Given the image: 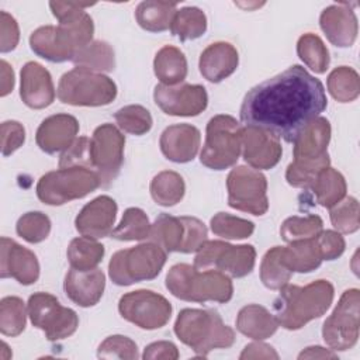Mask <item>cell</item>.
<instances>
[{"label":"cell","instance_id":"cell-1","mask_svg":"<svg viewBox=\"0 0 360 360\" xmlns=\"http://www.w3.org/2000/svg\"><path fill=\"white\" fill-rule=\"evenodd\" d=\"M323 84L300 65L250 89L240 105L246 127L292 142L298 132L326 108Z\"/></svg>","mask_w":360,"mask_h":360},{"label":"cell","instance_id":"cell-2","mask_svg":"<svg viewBox=\"0 0 360 360\" xmlns=\"http://www.w3.org/2000/svg\"><path fill=\"white\" fill-rule=\"evenodd\" d=\"M87 6L84 3L51 1L49 7L59 24L35 30L30 37L31 49L49 62L73 60L93 38V20L84 11Z\"/></svg>","mask_w":360,"mask_h":360},{"label":"cell","instance_id":"cell-3","mask_svg":"<svg viewBox=\"0 0 360 360\" xmlns=\"http://www.w3.org/2000/svg\"><path fill=\"white\" fill-rule=\"evenodd\" d=\"M274 301L277 323L295 330L309 321L322 316L333 301V285L328 280H316L304 287L288 285Z\"/></svg>","mask_w":360,"mask_h":360},{"label":"cell","instance_id":"cell-4","mask_svg":"<svg viewBox=\"0 0 360 360\" xmlns=\"http://www.w3.org/2000/svg\"><path fill=\"white\" fill-rule=\"evenodd\" d=\"M174 333L197 356L202 357L214 349L231 347L235 342L233 329L225 325L221 315L212 309L186 308L180 311Z\"/></svg>","mask_w":360,"mask_h":360},{"label":"cell","instance_id":"cell-5","mask_svg":"<svg viewBox=\"0 0 360 360\" xmlns=\"http://www.w3.org/2000/svg\"><path fill=\"white\" fill-rule=\"evenodd\" d=\"M166 287L176 298L193 302H228L233 294L232 281L225 273L218 270L198 271L186 263L174 264L169 270Z\"/></svg>","mask_w":360,"mask_h":360},{"label":"cell","instance_id":"cell-6","mask_svg":"<svg viewBox=\"0 0 360 360\" xmlns=\"http://www.w3.org/2000/svg\"><path fill=\"white\" fill-rule=\"evenodd\" d=\"M166 263V252L156 243L148 242L112 255L108 273L117 285H131L155 278Z\"/></svg>","mask_w":360,"mask_h":360},{"label":"cell","instance_id":"cell-7","mask_svg":"<svg viewBox=\"0 0 360 360\" xmlns=\"http://www.w3.org/2000/svg\"><path fill=\"white\" fill-rule=\"evenodd\" d=\"M115 96L117 86L108 76L79 66L66 72L58 84V98L70 105H107Z\"/></svg>","mask_w":360,"mask_h":360},{"label":"cell","instance_id":"cell-8","mask_svg":"<svg viewBox=\"0 0 360 360\" xmlns=\"http://www.w3.org/2000/svg\"><path fill=\"white\" fill-rule=\"evenodd\" d=\"M242 125L231 115L219 114L207 124V136L200 160L212 170H224L236 163L242 149Z\"/></svg>","mask_w":360,"mask_h":360},{"label":"cell","instance_id":"cell-9","mask_svg":"<svg viewBox=\"0 0 360 360\" xmlns=\"http://www.w3.org/2000/svg\"><path fill=\"white\" fill-rule=\"evenodd\" d=\"M101 186L97 173L89 167H65L44 174L37 184L38 198L48 205H62L82 198Z\"/></svg>","mask_w":360,"mask_h":360},{"label":"cell","instance_id":"cell-10","mask_svg":"<svg viewBox=\"0 0 360 360\" xmlns=\"http://www.w3.org/2000/svg\"><path fill=\"white\" fill-rule=\"evenodd\" d=\"M149 239L166 253H191L207 240V228L200 219L193 217L160 214L153 225H150Z\"/></svg>","mask_w":360,"mask_h":360},{"label":"cell","instance_id":"cell-11","mask_svg":"<svg viewBox=\"0 0 360 360\" xmlns=\"http://www.w3.org/2000/svg\"><path fill=\"white\" fill-rule=\"evenodd\" d=\"M256 250L252 245L233 246L222 240H205L194 259V267L200 270L215 269L231 277H245L255 267Z\"/></svg>","mask_w":360,"mask_h":360},{"label":"cell","instance_id":"cell-12","mask_svg":"<svg viewBox=\"0 0 360 360\" xmlns=\"http://www.w3.org/2000/svg\"><path fill=\"white\" fill-rule=\"evenodd\" d=\"M28 315L34 326L45 332L51 342L62 340L73 335L79 325L76 312L62 307L59 301L48 292H35L28 300Z\"/></svg>","mask_w":360,"mask_h":360},{"label":"cell","instance_id":"cell-13","mask_svg":"<svg viewBox=\"0 0 360 360\" xmlns=\"http://www.w3.org/2000/svg\"><path fill=\"white\" fill-rule=\"evenodd\" d=\"M359 305L360 292L357 288L346 290L332 315L322 326L325 343L332 350L352 349L359 339Z\"/></svg>","mask_w":360,"mask_h":360},{"label":"cell","instance_id":"cell-14","mask_svg":"<svg viewBox=\"0 0 360 360\" xmlns=\"http://www.w3.org/2000/svg\"><path fill=\"white\" fill-rule=\"evenodd\" d=\"M228 204L252 215H263L269 208L267 180L256 169L238 166L226 179Z\"/></svg>","mask_w":360,"mask_h":360},{"label":"cell","instance_id":"cell-15","mask_svg":"<svg viewBox=\"0 0 360 360\" xmlns=\"http://www.w3.org/2000/svg\"><path fill=\"white\" fill-rule=\"evenodd\" d=\"M124 135L112 124H103L94 129L90 139V165L103 187L118 176L124 162Z\"/></svg>","mask_w":360,"mask_h":360},{"label":"cell","instance_id":"cell-16","mask_svg":"<svg viewBox=\"0 0 360 360\" xmlns=\"http://www.w3.org/2000/svg\"><path fill=\"white\" fill-rule=\"evenodd\" d=\"M121 316L142 329H159L167 323L172 315L170 302L160 294L149 290L131 291L120 298Z\"/></svg>","mask_w":360,"mask_h":360},{"label":"cell","instance_id":"cell-17","mask_svg":"<svg viewBox=\"0 0 360 360\" xmlns=\"http://www.w3.org/2000/svg\"><path fill=\"white\" fill-rule=\"evenodd\" d=\"M153 98L163 112L176 117L198 115L205 110L208 103L207 91L200 84H158L153 90Z\"/></svg>","mask_w":360,"mask_h":360},{"label":"cell","instance_id":"cell-18","mask_svg":"<svg viewBox=\"0 0 360 360\" xmlns=\"http://www.w3.org/2000/svg\"><path fill=\"white\" fill-rule=\"evenodd\" d=\"M242 153L252 167L266 170L278 163L283 149L280 138L276 135L255 127H246L242 129Z\"/></svg>","mask_w":360,"mask_h":360},{"label":"cell","instance_id":"cell-19","mask_svg":"<svg viewBox=\"0 0 360 360\" xmlns=\"http://www.w3.org/2000/svg\"><path fill=\"white\" fill-rule=\"evenodd\" d=\"M1 278L13 277L20 284L30 285L39 277V263L37 256L8 238H1Z\"/></svg>","mask_w":360,"mask_h":360},{"label":"cell","instance_id":"cell-20","mask_svg":"<svg viewBox=\"0 0 360 360\" xmlns=\"http://www.w3.org/2000/svg\"><path fill=\"white\" fill-rule=\"evenodd\" d=\"M117 202L108 195H100L82 208L75 225L80 235L100 239L112 232Z\"/></svg>","mask_w":360,"mask_h":360},{"label":"cell","instance_id":"cell-21","mask_svg":"<svg viewBox=\"0 0 360 360\" xmlns=\"http://www.w3.org/2000/svg\"><path fill=\"white\" fill-rule=\"evenodd\" d=\"M79 122L73 115L55 114L45 118L37 129V145L46 153L66 150L76 141Z\"/></svg>","mask_w":360,"mask_h":360},{"label":"cell","instance_id":"cell-22","mask_svg":"<svg viewBox=\"0 0 360 360\" xmlns=\"http://www.w3.org/2000/svg\"><path fill=\"white\" fill-rule=\"evenodd\" d=\"M330 139V124L323 117L309 121L294 138V160L315 162L328 158V143Z\"/></svg>","mask_w":360,"mask_h":360},{"label":"cell","instance_id":"cell-23","mask_svg":"<svg viewBox=\"0 0 360 360\" xmlns=\"http://www.w3.org/2000/svg\"><path fill=\"white\" fill-rule=\"evenodd\" d=\"M20 96L30 108H45L55 98V89L49 72L37 62H28L21 69Z\"/></svg>","mask_w":360,"mask_h":360},{"label":"cell","instance_id":"cell-24","mask_svg":"<svg viewBox=\"0 0 360 360\" xmlns=\"http://www.w3.org/2000/svg\"><path fill=\"white\" fill-rule=\"evenodd\" d=\"M321 28L330 44L339 48L352 46L357 37V18L349 4L326 7L319 18Z\"/></svg>","mask_w":360,"mask_h":360},{"label":"cell","instance_id":"cell-25","mask_svg":"<svg viewBox=\"0 0 360 360\" xmlns=\"http://www.w3.org/2000/svg\"><path fill=\"white\" fill-rule=\"evenodd\" d=\"M200 131L190 124L167 127L160 135V150L172 162L187 163L193 160L200 148Z\"/></svg>","mask_w":360,"mask_h":360},{"label":"cell","instance_id":"cell-26","mask_svg":"<svg viewBox=\"0 0 360 360\" xmlns=\"http://www.w3.org/2000/svg\"><path fill=\"white\" fill-rule=\"evenodd\" d=\"M66 295L80 307H93L103 297L105 277L100 269L80 271L70 269L65 277Z\"/></svg>","mask_w":360,"mask_h":360},{"label":"cell","instance_id":"cell-27","mask_svg":"<svg viewBox=\"0 0 360 360\" xmlns=\"http://www.w3.org/2000/svg\"><path fill=\"white\" fill-rule=\"evenodd\" d=\"M238 51L228 42L208 45L200 55V72L212 83H219L231 76L238 68Z\"/></svg>","mask_w":360,"mask_h":360},{"label":"cell","instance_id":"cell-28","mask_svg":"<svg viewBox=\"0 0 360 360\" xmlns=\"http://www.w3.org/2000/svg\"><path fill=\"white\" fill-rule=\"evenodd\" d=\"M277 326L276 316L257 304L243 307L236 316V329L255 340L270 338L277 330Z\"/></svg>","mask_w":360,"mask_h":360},{"label":"cell","instance_id":"cell-29","mask_svg":"<svg viewBox=\"0 0 360 360\" xmlns=\"http://www.w3.org/2000/svg\"><path fill=\"white\" fill-rule=\"evenodd\" d=\"M281 259L291 271L298 273L312 271L318 269L323 260L316 236L290 242L288 246L281 248Z\"/></svg>","mask_w":360,"mask_h":360},{"label":"cell","instance_id":"cell-30","mask_svg":"<svg viewBox=\"0 0 360 360\" xmlns=\"http://www.w3.org/2000/svg\"><path fill=\"white\" fill-rule=\"evenodd\" d=\"M156 77L165 86L181 83L187 76V60L184 53L172 45H166L158 51L153 60Z\"/></svg>","mask_w":360,"mask_h":360},{"label":"cell","instance_id":"cell-31","mask_svg":"<svg viewBox=\"0 0 360 360\" xmlns=\"http://www.w3.org/2000/svg\"><path fill=\"white\" fill-rule=\"evenodd\" d=\"M176 3L148 0L142 1L135 11L138 24L150 32H160L170 28L173 17L176 14Z\"/></svg>","mask_w":360,"mask_h":360},{"label":"cell","instance_id":"cell-32","mask_svg":"<svg viewBox=\"0 0 360 360\" xmlns=\"http://www.w3.org/2000/svg\"><path fill=\"white\" fill-rule=\"evenodd\" d=\"M311 188L315 193L316 201L325 208H332L346 195L345 177L329 166L316 174Z\"/></svg>","mask_w":360,"mask_h":360},{"label":"cell","instance_id":"cell-33","mask_svg":"<svg viewBox=\"0 0 360 360\" xmlns=\"http://www.w3.org/2000/svg\"><path fill=\"white\" fill-rule=\"evenodd\" d=\"M104 246L87 236L75 238L68 248V259L72 269L86 271L96 269L103 260Z\"/></svg>","mask_w":360,"mask_h":360},{"label":"cell","instance_id":"cell-34","mask_svg":"<svg viewBox=\"0 0 360 360\" xmlns=\"http://www.w3.org/2000/svg\"><path fill=\"white\" fill-rule=\"evenodd\" d=\"M183 177L172 170H165L156 174L150 183V195L156 204L172 207L177 204L184 195Z\"/></svg>","mask_w":360,"mask_h":360},{"label":"cell","instance_id":"cell-35","mask_svg":"<svg viewBox=\"0 0 360 360\" xmlns=\"http://www.w3.org/2000/svg\"><path fill=\"white\" fill-rule=\"evenodd\" d=\"M207 30V17L198 7H183L176 11L170 31L180 41L200 38Z\"/></svg>","mask_w":360,"mask_h":360},{"label":"cell","instance_id":"cell-36","mask_svg":"<svg viewBox=\"0 0 360 360\" xmlns=\"http://www.w3.org/2000/svg\"><path fill=\"white\" fill-rule=\"evenodd\" d=\"M76 66L93 72H110L115 66L114 51L104 41H93L83 48L72 60Z\"/></svg>","mask_w":360,"mask_h":360},{"label":"cell","instance_id":"cell-37","mask_svg":"<svg viewBox=\"0 0 360 360\" xmlns=\"http://www.w3.org/2000/svg\"><path fill=\"white\" fill-rule=\"evenodd\" d=\"M328 90L340 103H350L359 97L360 79L357 72L349 66H339L328 76Z\"/></svg>","mask_w":360,"mask_h":360},{"label":"cell","instance_id":"cell-38","mask_svg":"<svg viewBox=\"0 0 360 360\" xmlns=\"http://www.w3.org/2000/svg\"><path fill=\"white\" fill-rule=\"evenodd\" d=\"M292 271L281 259V246H274L266 252L260 264V280L270 290H280L288 284Z\"/></svg>","mask_w":360,"mask_h":360},{"label":"cell","instance_id":"cell-39","mask_svg":"<svg viewBox=\"0 0 360 360\" xmlns=\"http://www.w3.org/2000/svg\"><path fill=\"white\" fill-rule=\"evenodd\" d=\"M150 224L141 208L125 210L121 222L112 229L111 236L118 240H142L149 238Z\"/></svg>","mask_w":360,"mask_h":360},{"label":"cell","instance_id":"cell-40","mask_svg":"<svg viewBox=\"0 0 360 360\" xmlns=\"http://www.w3.org/2000/svg\"><path fill=\"white\" fill-rule=\"evenodd\" d=\"M301 60L315 73H325L329 66V52L322 39L315 34H304L297 44Z\"/></svg>","mask_w":360,"mask_h":360},{"label":"cell","instance_id":"cell-41","mask_svg":"<svg viewBox=\"0 0 360 360\" xmlns=\"http://www.w3.org/2000/svg\"><path fill=\"white\" fill-rule=\"evenodd\" d=\"M25 328V307L18 297L0 301V330L6 336H18Z\"/></svg>","mask_w":360,"mask_h":360},{"label":"cell","instance_id":"cell-42","mask_svg":"<svg viewBox=\"0 0 360 360\" xmlns=\"http://www.w3.org/2000/svg\"><path fill=\"white\" fill-rule=\"evenodd\" d=\"M323 222L318 215L308 217H290L287 218L281 228L280 235L285 242L311 239L322 231Z\"/></svg>","mask_w":360,"mask_h":360},{"label":"cell","instance_id":"cell-43","mask_svg":"<svg viewBox=\"0 0 360 360\" xmlns=\"http://www.w3.org/2000/svg\"><path fill=\"white\" fill-rule=\"evenodd\" d=\"M211 229L215 235L225 239H245L253 233L255 224L228 212H218L211 218Z\"/></svg>","mask_w":360,"mask_h":360},{"label":"cell","instance_id":"cell-44","mask_svg":"<svg viewBox=\"0 0 360 360\" xmlns=\"http://www.w3.org/2000/svg\"><path fill=\"white\" fill-rule=\"evenodd\" d=\"M114 118L122 131L132 135H143L152 128V115L142 105H125L114 114Z\"/></svg>","mask_w":360,"mask_h":360},{"label":"cell","instance_id":"cell-45","mask_svg":"<svg viewBox=\"0 0 360 360\" xmlns=\"http://www.w3.org/2000/svg\"><path fill=\"white\" fill-rule=\"evenodd\" d=\"M15 229L24 240L30 243H39L45 240L51 232V221L45 214L32 211L20 217Z\"/></svg>","mask_w":360,"mask_h":360},{"label":"cell","instance_id":"cell-46","mask_svg":"<svg viewBox=\"0 0 360 360\" xmlns=\"http://www.w3.org/2000/svg\"><path fill=\"white\" fill-rule=\"evenodd\" d=\"M330 163L329 158L316 160V162H292L288 165L287 172H285V179L288 184L292 187H300V188H311L316 174L328 167Z\"/></svg>","mask_w":360,"mask_h":360},{"label":"cell","instance_id":"cell-47","mask_svg":"<svg viewBox=\"0 0 360 360\" xmlns=\"http://www.w3.org/2000/svg\"><path fill=\"white\" fill-rule=\"evenodd\" d=\"M330 222L342 233H353L359 229V202L347 197L330 208Z\"/></svg>","mask_w":360,"mask_h":360},{"label":"cell","instance_id":"cell-48","mask_svg":"<svg viewBox=\"0 0 360 360\" xmlns=\"http://www.w3.org/2000/svg\"><path fill=\"white\" fill-rule=\"evenodd\" d=\"M101 359H127L134 360L138 357V347L134 340L122 335L108 336L97 350Z\"/></svg>","mask_w":360,"mask_h":360},{"label":"cell","instance_id":"cell-49","mask_svg":"<svg viewBox=\"0 0 360 360\" xmlns=\"http://www.w3.org/2000/svg\"><path fill=\"white\" fill-rule=\"evenodd\" d=\"M75 166H82V167H89L91 169L90 165V139L86 136L77 138L69 149H66L60 159H59V169L65 167H75Z\"/></svg>","mask_w":360,"mask_h":360},{"label":"cell","instance_id":"cell-50","mask_svg":"<svg viewBox=\"0 0 360 360\" xmlns=\"http://www.w3.org/2000/svg\"><path fill=\"white\" fill-rule=\"evenodd\" d=\"M25 141L24 127L17 121H4L1 124V153L8 156L15 152Z\"/></svg>","mask_w":360,"mask_h":360},{"label":"cell","instance_id":"cell-51","mask_svg":"<svg viewBox=\"0 0 360 360\" xmlns=\"http://www.w3.org/2000/svg\"><path fill=\"white\" fill-rule=\"evenodd\" d=\"M316 242L323 260H335L345 252V239L336 231H321L316 235Z\"/></svg>","mask_w":360,"mask_h":360},{"label":"cell","instance_id":"cell-52","mask_svg":"<svg viewBox=\"0 0 360 360\" xmlns=\"http://www.w3.org/2000/svg\"><path fill=\"white\" fill-rule=\"evenodd\" d=\"M18 38H20V32H18L17 21L8 13L1 11L0 13V51L1 52L13 51L18 44Z\"/></svg>","mask_w":360,"mask_h":360},{"label":"cell","instance_id":"cell-53","mask_svg":"<svg viewBox=\"0 0 360 360\" xmlns=\"http://www.w3.org/2000/svg\"><path fill=\"white\" fill-rule=\"evenodd\" d=\"M142 357L146 360L150 359H166V360H176L179 357V350L172 342L160 340L150 343L145 347Z\"/></svg>","mask_w":360,"mask_h":360},{"label":"cell","instance_id":"cell-54","mask_svg":"<svg viewBox=\"0 0 360 360\" xmlns=\"http://www.w3.org/2000/svg\"><path fill=\"white\" fill-rule=\"evenodd\" d=\"M239 359H278L277 352L264 343H250L245 346Z\"/></svg>","mask_w":360,"mask_h":360},{"label":"cell","instance_id":"cell-55","mask_svg":"<svg viewBox=\"0 0 360 360\" xmlns=\"http://www.w3.org/2000/svg\"><path fill=\"white\" fill-rule=\"evenodd\" d=\"M0 66H1V91H0V94H1V97H4L14 87V73H13L11 66L6 60H1Z\"/></svg>","mask_w":360,"mask_h":360},{"label":"cell","instance_id":"cell-56","mask_svg":"<svg viewBox=\"0 0 360 360\" xmlns=\"http://www.w3.org/2000/svg\"><path fill=\"white\" fill-rule=\"evenodd\" d=\"M298 359H336V354L321 346H309L300 353Z\"/></svg>","mask_w":360,"mask_h":360}]
</instances>
